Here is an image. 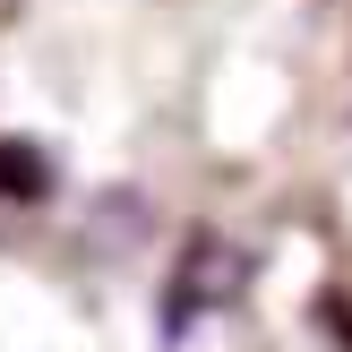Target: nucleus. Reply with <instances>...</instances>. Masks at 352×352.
Here are the masks:
<instances>
[{"label":"nucleus","mask_w":352,"mask_h":352,"mask_svg":"<svg viewBox=\"0 0 352 352\" xmlns=\"http://www.w3.org/2000/svg\"><path fill=\"white\" fill-rule=\"evenodd\" d=\"M0 189H9V198H43V189H52V172H43V155H34V146H0Z\"/></svg>","instance_id":"obj_1"}]
</instances>
